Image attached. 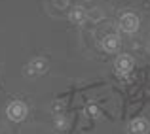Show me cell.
Masks as SVG:
<instances>
[{
  "label": "cell",
  "mask_w": 150,
  "mask_h": 134,
  "mask_svg": "<svg viewBox=\"0 0 150 134\" xmlns=\"http://www.w3.org/2000/svg\"><path fill=\"white\" fill-rule=\"evenodd\" d=\"M84 19H86V10L82 6H76V8L70 10V13H69V21L70 23L80 25V23H84Z\"/></svg>",
  "instance_id": "obj_6"
},
{
  "label": "cell",
  "mask_w": 150,
  "mask_h": 134,
  "mask_svg": "<svg viewBox=\"0 0 150 134\" xmlns=\"http://www.w3.org/2000/svg\"><path fill=\"white\" fill-rule=\"evenodd\" d=\"M133 66H135V61H133V57L129 53H120L114 59V70L118 74H122V76L129 74L133 70Z\"/></svg>",
  "instance_id": "obj_2"
},
{
  "label": "cell",
  "mask_w": 150,
  "mask_h": 134,
  "mask_svg": "<svg viewBox=\"0 0 150 134\" xmlns=\"http://www.w3.org/2000/svg\"><path fill=\"white\" fill-rule=\"evenodd\" d=\"M44 72H48V62H46V59H42V57L33 59L25 68L27 76H29V74L30 76H34V74H44Z\"/></svg>",
  "instance_id": "obj_4"
},
{
  "label": "cell",
  "mask_w": 150,
  "mask_h": 134,
  "mask_svg": "<svg viewBox=\"0 0 150 134\" xmlns=\"http://www.w3.org/2000/svg\"><path fill=\"white\" fill-rule=\"evenodd\" d=\"M131 127H133V131L135 132H146V128H148V123L144 119H137V121H133L131 123Z\"/></svg>",
  "instance_id": "obj_7"
},
{
  "label": "cell",
  "mask_w": 150,
  "mask_h": 134,
  "mask_svg": "<svg viewBox=\"0 0 150 134\" xmlns=\"http://www.w3.org/2000/svg\"><path fill=\"white\" fill-rule=\"evenodd\" d=\"M8 115H10L11 119H23V117L27 115V106L19 100L11 102V104L8 106Z\"/></svg>",
  "instance_id": "obj_5"
},
{
  "label": "cell",
  "mask_w": 150,
  "mask_h": 134,
  "mask_svg": "<svg viewBox=\"0 0 150 134\" xmlns=\"http://www.w3.org/2000/svg\"><path fill=\"white\" fill-rule=\"evenodd\" d=\"M120 27H122L124 32L133 34V32L139 30L141 21H139V17H137V13H133V11H124V13L120 15Z\"/></svg>",
  "instance_id": "obj_1"
},
{
  "label": "cell",
  "mask_w": 150,
  "mask_h": 134,
  "mask_svg": "<svg viewBox=\"0 0 150 134\" xmlns=\"http://www.w3.org/2000/svg\"><path fill=\"white\" fill-rule=\"evenodd\" d=\"M120 47H122V40L116 34H108L101 40V49L106 51V53H116V51H120Z\"/></svg>",
  "instance_id": "obj_3"
}]
</instances>
